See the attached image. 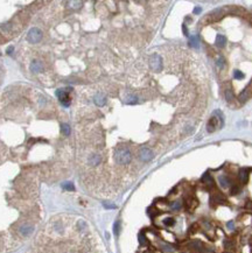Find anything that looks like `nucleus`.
<instances>
[{"label": "nucleus", "mask_w": 252, "mask_h": 253, "mask_svg": "<svg viewBox=\"0 0 252 253\" xmlns=\"http://www.w3.org/2000/svg\"><path fill=\"white\" fill-rule=\"evenodd\" d=\"M114 159H116L117 163H119V165H127L131 161L132 155H131V152L126 147H120L114 153Z\"/></svg>", "instance_id": "nucleus-1"}, {"label": "nucleus", "mask_w": 252, "mask_h": 253, "mask_svg": "<svg viewBox=\"0 0 252 253\" xmlns=\"http://www.w3.org/2000/svg\"><path fill=\"white\" fill-rule=\"evenodd\" d=\"M149 65L153 71H160L162 69V59L159 54H153L149 59Z\"/></svg>", "instance_id": "nucleus-2"}, {"label": "nucleus", "mask_w": 252, "mask_h": 253, "mask_svg": "<svg viewBox=\"0 0 252 253\" xmlns=\"http://www.w3.org/2000/svg\"><path fill=\"white\" fill-rule=\"evenodd\" d=\"M28 41L30 43H37L41 41L42 39V32L39 29V28H32L28 33V36H27Z\"/></svg>", "instance_id": "nucleus-3"}, {"label": "nucleus", "mask_w": 252, "mask_h": 253, "mask_svg": "<svg viewBox=\"0 0 252 253\" xmlns=\"http://www.w3.org/2000/svg\"><path fill=\"white\" fill-rule=\"evenodd\" d=\"M56 96L60 98L61 103L64 105V106H69L70 105V99H69V95L67 92V90H63V89H60L56 91Z\"/></svg>", "instance_id": "nucleus-4"}, {"label": "nucleus", "mask_w": 252, "mask_h": 253, "mask_svg": "<svg viewBox=\"0 0 252 253\" xmlns=\"http://www.w3.org/2000/svg\"><path fill=\"white\" fill-rule=\"evenodd\" d=\"M139 157H140L141 161L147 162V161H149V160L153 159V152L149 148H141V151L139 153Z\"/></svg>", "instance_id": "nucleus-5"}, {"label": "nucleus", "mask_w": 252, "mask_h": 253, "mask_svg": "<svg viewBox=\"0 0 252 253\" xmlns=\"http://www.w3.org/2000/svg\"><path fill=\"white\" fill-rule=\"evenodd\" d=\"M20 233L25 236V237H28V236H30L32 233H33V231H34V226L32 225V224H29V223H25L22 224L21 226H20Z\"/></svg>", "instance_id": "nucleus-6"}, {"label": "nucleus", "mask_w": 252, "mask_h": 253, "mask_svg": "<svg viewBox=\"0 0 252 253\" xmlns=\"http://www.w3.org/2000/svg\"><path fill=\"white\" fill-rule=\"evenodd\" d=\"M227 201H225V198L222 196V194H217V195H213L211 196V198H210V203L213 206H215V205H218V204H223V203H225Z\"/></svg>", "instance_id": "nucleus-7"}, {"label": "nucleus", "mask_w": 252, "mask_h": 253, "mask_svg": "<svg viewBox=\"0 0 252 253\" xmlns=\"http://www.w3.org/2000/svg\"><path fill=\"white\" fill-rule=\"evenodd\" d=\"M189 247L193 249V250H195V251H198L200 253L204 252L203 244H202V241H200V240H194L193 243H190V244H189Z\"/></svg>", "instance_id": "nucleus-8"}, {"label": "nucleus", "mask_w": 252, "mask_h": 253, "mask_svg": "<svg viewBox=\"0 0 252 253\" xmlns=\"http://www.w3.org/2000/svg\"><path fill=\"white\" fill-rule=\"evenodd\" d=\"M215 43H216V46L218 48H223L225 46V43H227V37L224 35H222V34H218V35H216V39H215Z\"/></svg>", "instance_id": "nucleus-9"}, {"label": "nucleus", "mask_w": 252, "mask_h": 253, "mask_svg": "<svg viewBox=\"0 0 252 253\" xmlns=\"http://www.w3.org/2000/svg\"><path fill=\"white\" fill-rule=\"evenodd\" d=\"M202 182L208 187H214V179L211 177V175L209 173H205L202 176Z\"/></svg>", "instance_id": "nucleus-10"}, {"label": "nucleus", "mask_w": 252, "mask_h": 253, "mask_svg": "<svg viewBox=\"0 0 252 253\" xmlns=\"http://www.w3.org/2000/svg\"><path fill=\"white\" fill-rule=\"evenodd\" d=\"M217 127V118H210V120L208 122V126H207V130H208V132H214L215 130H216Z\"/></svg>", "instance_id": "nucleus-11"}, {"label": "nucleus", "mask_w": 252, "mask_h": 253, "mask_svg": "<svg viewBox=\"0 0 252 253\" xmlns=\"http://www.w3.org/2000/svg\"><path fill=\"white\" fill-rule=\"evenodd\" d=\"M100 161H102V157H100V155H97V154H94V155H91L89 157V163L91 166H94V167L98 166L100 163Z\"/></svg>", "instance_id": "nucleus-12"}, {"label": "nucleus", "mask_w": 252, "mask_h": 253, "mask_svg": "<svg viewBox=\"0 0 252 253\" xmlns=\"http://www.w3.org/2000/svg\"><path fill=\"white\" fill-rule=\"evenodd\" d=\"M95 103H96V105H98V106H103L104 104H105V102H106V98H105V96L104 95H102V93H98V95H96L95 96Z\"/></svg>", "instance_id": "nucleus-13"}, {"label": "nucleus", "mask_w": 252, "mask_h": 253, "mask_svg": "<svg viewBox=\"0 0 252 253\" xmlns=\"http://www.w3.org/2000/svg\"><path fill=\"white\" fill-rule=\"evenodd\" d=\"M30 70L33 72H40L42 70V63L39 62V61L32 62V64H30Z\"/></svg>", "instance_id": "nucleus-14"}, {"label": "nucleus", "mask_w": 252, "mask_h": 253, "mask_svg": "<svg viewBox=\"0 0 252 253\" xmlns=\"http://www.w3.org/2000/svg\"><path fill=\"white\" fill-rule=\"evenodd\" d=\"M218 182H219V184H221L223 188H229V187H230V180H229V177L224 176V175H221V176L218 177Z\"/></svg>", "instance_id": "nucleus-15"}, {"label": "nucleus", "mask_w": 252, "mask_h": 253, "mask_svg": "<svg viewBox=\"0 0 252 253\" xmlns=\"http://www.w3.org/2000/svg\"><path fill=\"white\" fill-rule=\"evenodd\" d=\"M239 180L242 183H246L249 180V173L246 169H240L239 170Z\"/></svg>", "instance_id": "nucleus-16"}, {"label": "nucleus", "mask_w": 252, "mask_h": 253, "mask_svg": "<svg viewBox=\"0 0 252 253\" xmlns=\"http://www.w3.org/2000/svg\"><path fill=\"white\" fill-rule=\"evenodd\" d=\"M189 46L193 47V48H197L198 47V36L197 35L189 36Z\"/></svg>", "instance_id": "nucleus-17"}, {"label": "nucleus", "mask_w": 252, "mask_h": 253, "mask_svg": "<svg viewBox=\"0 0 252 253\" xmlns=\"http://www.w3.org/2000/svg\"><path fill=\"white\" fill-rule=\"evenodd\" d=\"M161 249L167 253H173L174 251H175V250H174V247H173V246H170V245H168V244H162V245H161Z\"/></svg>", "instance_id": "nucleus-18"}, {"label": "nucleus", "mask_w": 252, "mask_h": 253, "mask_svg": "<svg viewBox=\"0 0 252 253\" xmlns=\"http://www.w3.org/2000/svg\"><path fill=\"white\" fill-rule=\"evenodd\" d=\"M224 97H225V99H227L228 102H231V100L233 99V93H232V91L229 90V89H227V90L224 91Z\"/></svg>", "instance_id": "nucleus-19"}, {"label": "nucleus", "mask_w": 252, "mask_h": 253, "mask_svg": "<svg viewBox=\"0 0 252 253\" xmlns=\"http://www.w3.org/2000/svg\"><path fill=\"white\" fill-rule=\"evenodd\" d=\"M62 188H63V189H65V190H69V191L75 190V187H74V184H72V183H70V182H65V183H63V184H62Z\"/></svg>", "instance_id": "nucleus-20"}, {"label": "nucleus", "mask_w": 252, "mask_h": 253, "mask_svg": "<svg viewBox=\"0 0 252 253\" xmlns=\"http://www.w3.org/2000/svg\"><path fill=\"white\" fill-rule=\"evenodd\" d=\"M181 206H182V203H181L180 201H175L173 204L170 205L172 210H174V211H179V210L181 209Z\"/></svg>", "instance_id": "nucleus-21"}, {"label": "nucleus", "mask_w": 252, "mask_h": 253, "mask_svg": "<svg viewBox=\"0 0 252 253\" xmlns=\"http://www.w3.org/2000/svg\"><path fill=\"white\" fill-rule=\"evenodd\" d=\"M164 224H165L166 226H173V225L175 224V220H174V218L168 217V218H166V219L164 220Z\"/></svg>", "instance_id": "nucleus-22"}, {"label": "nucleus", "mask_w": 252, "mask_h": 253, "mask_svg": "<svg viewBox=\"0 0 252 253\" xmlns=\"http://www.w3.org/2000/svg\"><path fill=\"white\" fill-rule=\"evenodd\" d=\"M248 97H249V89H245V90L240 93L239 99L242 100V102H245V100L248 99Z\"/></svg>", "instance_id": "nucleus-23"}, {"label": "nucleus", "mask_w": 252, "mask_h": 253, "mask_svg": "<svg viewBox=\"0 0 252 253\" xmlns=\"http://www.w3.org/2000/svg\"><path fill=\"white\" fill-rule=\"evenodd\" d=\"M62 133L64 135H69L70 134V127H69V125H67V124H63L62 125Z\"/></svg>", "instance_id": "nucleus-24"}, {"label": "nucleus", "mask_w": 252, "mask_h": 253, "mask_svg": "<svg viewBox=\"0 0 252 253\" xmlns=\"http://www.w3.org/2000/svg\"><path fill=\"white\" fill-rule=\"evenodd\" d=\"M126 103H127V104H137V103H138V98L135 96H129L127 97Z\"/></svg>", "instance_id": "nucleus-25"}, {"label": "nucleus", "mask_w": 252, "mask_h": 253, "mask_svg": "<svg viewBox=\"0 0 252 253\" xmlns=\"http://www.w3.org/2000/svg\"><path fill=\"white\" fill-rule=\"evenodd\" d=\"M233 77L236 78V79H243L244 78V73L239 70H235L233 71Z\"/></svg>", "instance_id": "nucleus-26"}, {"label": "nucleus", "mask_w": 252, "mask_h": 253, "mask_svg": "<svg viewBox=\"0 0 252 253\" xmlns=\"http://www.w3.org/2000/svg\"><path fill=\"white\" fill-rule=\"evenodd\" d=\"M139 243H140L141 245H146V244H147V239H146L144 233H139Z\"/></svg>", "instance_id": "nucleus-27"}, {"label": "nucleus", "mask_w": 252, "mask_h": 253, "mask_svg": "<svg viewBox=\"0 0 252 253\" xmlns=\"http://www.w3.org/2000/svg\"><path fill=\"white\" fill-rule=\"evenodd\" d=\"M68 4H69V5H72L71 7H74V8H80V7L82 6V2H81V1H69Z\"/></svg>", "instance_id": "nucleus-28"}, {"label": "nucleus", "mask_w": 252, "mask_h": 253, "mask_svg": "<svg viewBox=\"0 0 252 253\" xmlns=\"http://www.w3.org/2000/svg\"><path fill=\"white\" fill-rule=\"evenodd\" d=\"M119 230H120V223L119 222H116L114 225H113V232H114V234H118L119 233Z\"/></svg>", "instance_id": "nucleus-29"}, {"label": "nucleus", "mask_w": 252, "mask_h": 253, "mask_svg": "<svg viewBox=\"0 0 252 253\" xmlns=\"http://www.w3.org/2000/svg\"><path fill=\"white\" fill-rule=\"evenodd\" d=\"M103 205H104V208H106V209H116V205L112 204V203H109V202H104Z\"/></svg>", "instance_id": "nucleus-30"}, {"label": "nucleus", "mask_w": 252, "mask_h": 253, "mask_svg": "<svg viewBox=\"0 0 252 253\" xmlns=\"http://www.w3.org/2000/svg\"><path fill=\"white\" fill-rule=\"evenodd\" d=\"M238 193H239V187L238 185H235V187L231 188V194L232 195H237Z\"/></svg>", "instance_id": "nucleus-31"}, {"label": "nucleus", "mask_w": 252, "mask_h": 253, "mask_svg": "<svg viewBox=\"0 0 252 253\" xmlns=\"http://www.w3.org/2000/svg\"><path fill=\"white\" fill-rule=\"evenodd\" d=\"M223 64H224V60H223V57H219L216 62V65L217 67H219V68H222V67H223Z\"/></svg>", "instance_id": "nucleus-32"}, {"label": "nucleus", "mask_w": 252, "mask_h": 253, "mask_svg": "<svg viewBox=\"0 0 252 253\" xmlns=\"http://www.w3.org/2000/svg\"><path fill=\"white\" fill-rule=\"evenodd\" d=\"M227 226H228V228H229L230 230H233V229H235V223H233L232 220H230V222H228Z\"/></svg>", "instance_id": "nucleus-33"}, {"label": "nucleus", "mask_w": 252, "mask_h": 253, "mask_svg": "<svg viewBox=\"0 0 252 253\" xmlns=\"http://www.w3.org/2000/svg\"><path fill=\"white\" fill-rule=\"evenodd\" d=\"M78 228H80V229H85V228H86V225H85V223H84L83 220H80V222H78Z\"/></svg>", "instance_id": "nucleus-34"}, {"label": "nucleus", "mask_w": 252, "mask_h": 253, "mask_svg": "<svg viewBox=\"0 0 252 253\" xmlns=\"http://www.w3.org/2000/svg\"><path fill=\"white\" fill-rule=\"evenodd\" d=\"M194 13H195V14L201 13V8H200V7H195V8H194Z\"/></svg>", "instance_id": "nucleus-35"}, {"label": "nucleus", "mask_w": 252, "mask_h": 253, "mask_svg": "<svg viewBox=\"0 0 252 253\" xmlns=\"http://www.w3.org/2000/svg\"><path fill=\"white\" fill-rule=\"evenodd\" d=\"M183 33H184V35L188 36V32H187V28H186V26L183 24Z\"/></svg>", "instance_id": "nucleus-36"}, {"label": "nucleus", "mask_w": 252, "mask_h": 253, "mask_svg": "<svg viewBox=\"0 0 252 253\" xmlns=\"http://www.w3.org/2000/svg\"><path fill=\"white\" fill-rule=\"evenodd\" d=\"M13 47H8V48H7V53H8V54H12V51H13Z\"/></svg>", "instance_id": "nucleus-37"}]
</instances>
